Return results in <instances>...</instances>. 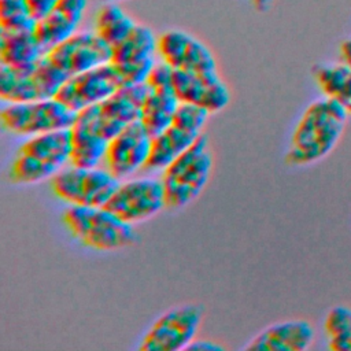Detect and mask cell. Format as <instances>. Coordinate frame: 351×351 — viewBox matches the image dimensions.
<instances>
[{
    "label": "cell",
    "mask_w": 351,
    "mask_h": 351,
    "mask_svg": "<svg viewBox=\"0 0 351 351\" xmlns=\"http://www.w3.org/2000/svg\"><path fill=\"white\" fill-rule=\"evenodd\" d=\"M347 118V111L335 100L326 96L313 100L292 130L285 162L310 166L325 159L343 137Z\"/></svg>",
    "instance_id": "1"
},
{
    "label": "cell",
    "mask_w": 351,
    "mask_h": 351,
    "mask_svg": "<svg viewBox=\"0 0 351 351\" xmlns=\"http://www.w3.org/2000/svg\"><path fill=\"white\" fill-rule=\"evenodd\" d=\"M148 85H123L107 99L77 112L73 133L108 145L125 126L138 121L141 106L148 95Z\"/></svg>",
    "instance_id": "2"
},
{
    "label": "cell",
    "mask_w": 351,
    "mask_h": 351,
    "mask_svg": "<svg viewBox=\"0 0 351 351\" xmlns=\"http://www.w3.org/2000/svg\"><path fill=\"white\" fill-rule=\"evenodd\" d=\"M71 158V129H60L30 136L16 149L10 167L8 181L32 185L52 178Z\"/></svg>",
    "instance_id": "3"
},
{
    "label": "cell",
    "mask_w": 351,
    "mask_h": 351,
    "mask_svg": "<svg viewBox=\"0 0 351 351\" xmlns=\"http://www.w3.org/2000/svg\"><path fill=\"white\" fill-rule=\"evenodd\" d=\"M213 163L208 137L202 133L191 147L163 169L160 180L166 193V208L178 210L193 202L207 185Z\"/></svg>",
    "instance_id": "4"
},
{
    "label": "cell",
    "mask_w": 351,
    "mask_h": 351,
    "mask_svg": "<svg viewBox=\"0 0 351 351\" xmlns=\"http://www.w3.org/2000/svg\"><path fill=\"white\" fill-rule=\"evenodd\" d=\"M63 223L85 247L117 251L136 241L133 225L122 221L104 206H71L62 214Z\"/></svg>",
    "instance_id": "5"
},
{
    "label": "cell",
    "mask_w": 351,
    "mask_h": 351,
    "mask_svg": "<svg viewBox=\"0 0 351 351\" xmlns=\"http://www.w3.org/2000/svg\"><path fill=\"white\" fill-rule=\"evenodd\" d=\"M67 78L47 55L26 66L0 64V97L7 103L51 99Z\"/></svg>",
    "instance_id": "6"
},
{
    "label": "cell",
    "mask_w": 351,
    "mask_h": 351,
    "mask_svg": "<svg viewBox=\"0 0 351 351\" xmlns=\"http://www.w3.org/2000/svg\"><path fill=\"white\" fill-rule=\"evenodd\" d=\"M75 117L77 112L56 97L8 103L0 112L3 128L11 134L22 137L69 129L73 126Z\"/></svg>",
    "instance_id": "7"
},
{
    "label": "cell",
    "mask_w": 351,
    "mask_h": 351,
    "mask_svg": "<svg viewBox=\"0 0 351 351\" xmlns=\"http://www.w3.org/2000/svg\"><path fill=\"white\" fill-rule=\"evenodd\" d=\"M119 182L107 169L71 165L51 178V189L56 197L71 206H104Z\"/></svg>",
    "instance_id": "8"
},
{
    "label": "cell",
    "mask_w": 351,
    "mask_h": 351,
    "mask_svg": "<svg viewBox=\"0 0 351 351\" xmlns=\"http://www.w3.org/2000/svg\"><path fill=\"white\" fill-rule=\"evenodd\" d=\"M203 321V307L188 303L160 314L140 340L141 351H180L195 340Z\"/></svg>",
    "instance_id": "9"
},
{
    "label": "cell",
    "mask_w": 351,
    "mask_h": 351,
    "mask_svg": "<svg viewBox=\"0 0 351 351\" xmlns=\"http://www.w3.org/2000/svg\"><path fill=\"white\" fill-rule=\"evenodd\" d=\"M104 207L130 225L147 221L166 208L163 182L151 177L119 182Z\"/></svg>",
    "instance_id": "10"
},
{
    "label": "cell",
    "mask_w": 351,
    "mask_h": 351,
    "mask_svg": "<svg viewBox=\"0 0 351 351\" xmlns=\"http://www.w3.org/2000/svg\"><path fill=\"white\" fill-rule=\"evenodd\" d=\"M122 86L123 81L118 69L108 62L69 77L55 97L78 112L107 99Z\"/></svg>",
    "instance_id": "11"
},
{
    "label": "cell",
    "mask_w": 351,
    "mask_h": 351,
    "mask_svg": "<svg viewBox=\"0 0 351 351\" xmlns=\"http://www.w3.org/2000/svg\"><path fill=\"white\" fill-rule=\"evenodd\" d=\"M47 58L67 77L106 64L111 47L93 30L77 32L47 51Z\"/></svg>",
    "instance_id": "12"
},
{
    "label": "cell",
    "mask_w": 351,
    "mask_h": 351,
    "mask_svg": "<svg viewBox=\"0 0 351 351\" xmlns=\"http://www.w3.org/2000/svg\"><path fill=\"white\" fill-rule=\"evenodd\" d=\"M152 147V136L140 121L125 126L107 145L104 163L117 178L122 180L144 169Z\"/></svg>",
    "instance_id": "13"
},
{
    "label": "cell",
    "mask_w": 351,
    "mask_h": 351,
    "mask_svg": "<svg viewBox=\"0 0 351 351\" xmlns=\"http://www.w3.org/2000/svg\"><path fill=\"white\" fill-rule=\"evenodd\" d=\"M160 59L174 70L215 71L217 59L213 51L197 37L180 29H169L158 37Z\"/></svg>",
    "instance_id": "14"
},
{
    "label": "cell",
    "mask_w": 351,
    "mask_h": 351,
    "mask_svg": "<svg viewBox=\"0 0 351 351\" xmlns=\"http://www.w3.org/2000/svg\"><path fill=\"white\" fill-rule=\"evenodd\" d=\"M173 89L181 103H191L218 112L230 103V90L225 81L215 71H185L174 70Z\"/></svg>",
    "instance_id": "15"
},
{
    "label": "cell",
    "mask_w": 351,
    "mask_h": 351,
    "mask_svg": "<svg viewBox=\"0 0 351 351\" xmlns=\"http://www.w3.org/2000/svg\"><path fill=\"white\" fill-rule=\"evenodd\" d=\"M88 0H59L47 14L34 22V33L45 51L53 48L78 32Z\"/></svg>",
    "instance_id": "16"
},
{
    "label": "cell",
    "mask_w": 351,
    "mask_h": 351,
    "mask_svg": "<svg viewBox=\"0 0 351 351\" xmlns=\"http://www.w3.org/2000/svg\"><path fill=\"white\" fill-rule=\"evenodd\" d=\"M315 329L307 319H285L274 322L256 333L243 347L263 351H304L311 347Z\"/></svg>",
    "instance_id": "17"
},
{
    "label": "cell",
    "mask_w": 351,
    "mask_h": 351,
    "mask_svg": "<svg viewBox=\"0 0 351 351\" xmlns=\"http://www.w3.org/2000/svg\"><path fill=\"white\" fill-rule=\"evenodd\" d=\"M43 48L34 33V26L0 29V64L18 67L43 58Z\"/></svg>",
    "instance_id": "18"
},
{
    "label": "cell",
    "mask_w": 351,
    "mask_h": 351,
    "mask_svg": "<svg viewBox=\"0 0 351 351\" xmlns=\"http://www.w3.org/2000/svg\"><path fill=\"white\" fill-rule=\"evenodd\" d=\"M180 103L173 86L149 88L141 106L138 121L154 137L171 125Z\"/></svg>",
    "instance_id": "19"
},
{
    "label": "cell",
    "mask_w": 351,
    "mask_h": 351,
    "mask_svg": "<svg viewBox=\"0 0 351 351\" xmlns=\"http://www.w3.org/2000/svg\"><path fill=\"white\" fill-rule=\"evenodd\" d=\"M313 78L326 96L339 103L351 115V67L340 62H322L313 67Z\"/></svg>",
    "instance_id": "20"
},
{
    "label": "cell",
    "mask_w": 351,
    "mask_h": 351,
    "mask_svg": "<svg viewBox=\"0 0 351 351\" xmlns=\"http://www.w3.org/2000/svg\"><path fill=\"white\" fill-rule=\"evenodd\" d=\"M200 134L185 130L174 123L159 134L152 137V147L148 162L144 169L147 170H163L167 167L180 154H182Z\"/></svg>",
    "instance_id": "21"
},
{
    "label": "cell",
    "mask_w": 351,
    "mask_h": 351,
    "mask_svg": "<svg viewBox=\"0 0 351 351\" xmlns=\"http://www.w3.org/2000/svg\"><path fill=\"white\" fill-rule=\"evenodd\" d=\"M158 48V37L147 25L137 23L134 29L118 44L111 47L114 66H123L154 58Z\"/></svg>",
    "instance_id": "22"
},
{
    "label": "cell",
    "mask_w": 351,
    "mask_h": 351,
    "mask_svg": "<svg viewBox=\"0 0 351 351\" xmlns=\"http://www.w3.org/2000/svg\"><path fill=\"white\" fill-rule=\"evenodd\" d=\"M137 22L114 1L103 4L95 15V32L110 45L122 41Z\"/></svg>",
    "instance_id": "23"
},
{
    "label": "cell",
    "mask_w": 351,
    "mask_h": 351,
    "mask_svg": "<svg viewBox=\"0 0 351 351\" xmlns=\"http://www.w3.org/2000/svg\"><path fill=\"white\" fill-rule=\"evenodd\" d=\"M324 333L329 350L351 351V307L337 304L324 318Z\"/></svg>",
    "instance_id": "24"
},
{
    "label": "cell",
    "mask_w": 351,
    "mask_h": 351,
    "mask_svg": "<svg viewBox=\"0 0 351 351\" xmlns=\"http://www.w3.org/2000/svg\"><path fill=\"white\" fill-rule=\"evenodd\" d=\"M27 0H0V29L34 26Z\"/></svg>",
    "instance_id": "25"
},
{
    "label": "cell",
    "mask_w": 351,
    "mask_h": 351,
    "mask_svg": "<svg viewBox=\"0 0 351 351\" xmlns=\"http://www.w3.org/2000/svg\"><path fill=\"white\" fill-rule=\"evenodd\" d=\"M208 115L210 112L199 106H195L191 103H180L171 123L185 130H189L192 133L202 134L207 123Z\"/></svg>",
    "instance_id": "26"
},
{
    "label": "cell",
    "mask_w": 351,
    "mask_h": 351,
    "mask_svg": "<svg viewBox=\"0 0 351 351\" xmlns=\"http://www.w3.org/2000/svg\"><path fill=\"white\" fill-rule=\"evenodd\" d=\"M173 73H174V69L162 60L159 63H155L151 73L148 74L145 84L149 88L173 86Z\"/></svg>",
    "instance_id": "27"
},
{
    "label": "cell",
    "mask_w": 351,
    "mask_h": 351,
    "mask_svg": "<svg viewBox=\"0 0 351 351\" xmlns=\"http://www.w3.org/2000/svg\"><path fill=\"white\" fill-rule=\"evenodd\" d=\"M58 1L59 0H27V4L32 11V15L34 16V19H37L47 14Z\"/></svg>",
    "instance_id": "28"
},
{
    "label": "cell",
    "mask_w": 351,
    "mask_h": 351,
    "mask_svg": "<svg viewBox=\"0 0 351 351\" xmlns=\"http://www.w3.org/2000/svg\"><path fill=\"white\" fill-rule=\"evenodd\" d=\"M186 350H193V351H219L223 350V347L213 340H206V339H195Z\"/></svg>",
    "instance_id": "29"
},
{
    "label": "cell",
    "mask_w": 351,
    "mask_h": 351,
    "mask_svg": "<svg viewBox=\"0 0 351 351\" xmlns=\"http://www.w3.org/2000/svg\"><path fill=\"white\" fill-rule=\"evenodd\" d=\"M339 53H340V60L351 67V37L340 43Z\"/></svg>",
    "instance_id": "30"
},
{
    "label": "cell",
    "mask_w": 351,
    "mask_h": 351,
    "mask_svg": "<svg viewBox=\"0 0 351 351\" xmlns=\"http://www.w3.org/2000/svg\"><path fill=\"white\" fill-rule=\"evenodd\" d=\"M250 1L258 11H266L273 3V0H250Z\"/></svg>",
    "instance_id": "31"
},
{
    "label": "cell",
    "mask_w": 351,
    "mask_h": 351,
    "mask_svg": "<svg viewBox=\"0 0 351 351\" xmlns=\"http://www.w3.org/2000/svg\"><path fill=\"white\" fill-rule=\"evenodd\" d=\"M110 1H119V0H110Z\"/></svg>",
    "instance_id": "32"
}]
</instances>
